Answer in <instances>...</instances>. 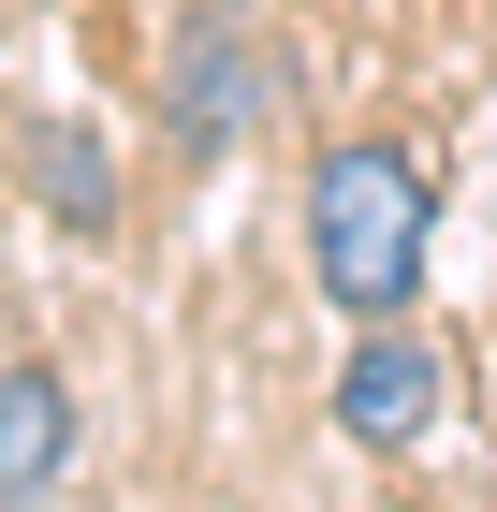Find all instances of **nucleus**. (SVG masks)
I'll use <instances>...</instances> for the list:
<instances>
[{"label":"nucleus","instance_id":"nucleus-1","mask_svg":"<svg viewBox=\"0 0 497 512\" xmlns=\"http://www.w3.org/2000/svg\"><path fill=\"white\" fill-rule=\"evenodd\" d=\"M424 249H439V176L410 132H337L307 161V278L351 337L424 308Z\"/></svg>","mask_w":497,"mask_h":512},{"label":"nucleus","instance_id":"nucleus-2","mask_svg":"<svg viewBox=\"0 0 497 512\" xmlns=\"http://www.w3.org/2000/svg\"><path fill=\"white\" fill-rule=\"evenodd\" d=\"M264 30H249V0H191L176 15V44H161V147L176 161H234L249 132H264Z\"/></svg>","mask_w":497,"mask_h":512},{"label":"nucleus","instance_id":"nucleus-3","mask_svg":"<svg viewBox=\"0 0 497 512\" xmlns=\"http://www.w3.org/2000/svg\"><path fill=\"white\" fill-rule=\"evenodd\" d=\"M439 410H454V352H439L424 322H366L351 366H337V439H366V454H424Z\"/></svg>","mask_w":497,"mask_h":512},{"label":"nucleus","instance_id":"nucleus-4","mask_svg":"<svg viewBox=\"0 0 497 512\" xmlns=\"http://www.w3.org/2000/svg\"><path fill=\"white\" fill-rule=\"evenodd\" d=\"M74 483V381L44 352H15L0 366V512H44Z\"/></svg>","mask_w":497,"mask_h":512},{"label":"nucleus","instance_id":"nucleus-5","mask_svg":"<svg viewBox=\"0 0 497 512\" xmlns=\"http://www.w3.org/2000/svg\"><path fill=\"white\" fill-rule=\"evenodd\" d=\"M30 191H44V220H59L74 249L117 235V147L88 118H30Z\"/></svg>","mask_w":497,"mask_h":512}]
</instances>
